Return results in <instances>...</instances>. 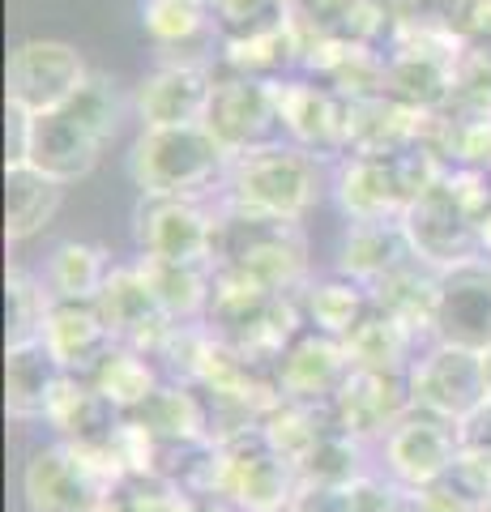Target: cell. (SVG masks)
Here are the masks:
<instances>
[{
    "label": "cell",
    "mask_w": 491,
    "mask_h": 512,
    "mask_svg": "<svg viewBox=\"0 0 491 512\" xmlns=\"http://www.w3.org/2000/svg\"><path fill=\"white\" fill-rule=\"evenodd\" d=\"M120 128V90L112 77L90 73V82L43 116H26L22 163L39 167L60 184H73L94 171L103 146Z\"/></svg>",
    "instance_id": "1"
},
{
    "label": "cell",
    "mask_w": 491,
    "mask_h": 512,
    "mask_svg": "<svg viewBox=\"0 0 491 512\" xmlns=\"http://www.w3.org/2000/svg\"><path fill=\"white\" fill-rule=\"evenodd\" d=\"M218 192H223L227 214L299 222L321 197V163H316V154L299 150L295 141L291 146L269 141V146L235 154Z\"/></svg>",
    "instance_id": "2"
},
{
    "label": "cell",
    "mask_w": 491,
    "mask_h": 512,
    "mask_svg": "<svg viewBox=\"0 0 491 512\" xmlns=\"http://www.w3.org/2000/svg\"><path fill=\"white\" fill-rule=\"evenodd\" d=\"M214 274L261 286V291L299 295L308 286V239L299 222L218 214Z\"/></svg>",
    "instance_id": "3"
},
{
    "label": "cell",
    "mask_w": 491,
    "mask_h": 512,
    "mask_svg": "<svg viewBox=\"0 0 491 512\" xmlns=\"http://www.w3.org/2000/svg\"><path fill=\"white\" fill-rule=\"evenodd\" d=\"M205 329L218 346L235 350L240 359L274 367L282 350L304 333V312H299V295L261 291V286L214 274V299L210 312H205Z\"/></svg>",
    "instance_id": "4"
},
{
    "label": "cell",
    "mask_w": 491,
    "mask_h": 512,
    "mask_svg": "<svg viewBox=\"0 0 491 512\" xmlns=\"http://www.w3.org/2000/svg\"><path fill=\"white\" fill-rule=\"evenodd\" d=\"M231 154L205 124L141 128L129 154V175L141 197H188L197 201L214 184L223 188Z\"/></svg>",
    "instance_id": "5"
},
{
    "label": "cell",
    "mask_w": 491,
    "mask_h": 512,
    "mask_svg": "<svg viewBox=\"0 0 491 512\" xmlns=\"http://www.w3.org/2000/svg\"><path fill=\"white\" fill-rule=\"evenodd\" d=\"M124 483L107 448H82L56 440L30 453L22 470V495L30 512H103Z\"/></svg>",
    "instance_id": "6"
},
{
    "label": "cell",
    "mask_w": 491,
    "mask_h": 512,
    "mask_svg": "<svg viewBox=\"0 0 491 512\" xmlns=\"http://www.w3.org/2000/svg\"><path fill=\"white\" fill-rule=\"evenodd\" d=\"M218 495L240 508V512H287L299 478L295 466L274 448L261 423L235 427L218 436Z\"/></svg>",
    "instance_id": "7"
},
{
    "label": "cell",
    "mask_w": 491,
    "mask_h": 512,
    "mask_svg": "<svg viewBox=\"0 0 491 512\" xmlns=\"http://www.w3.org/2000/svg\"><path fill=\"white\" fill-rule=\"evenodd\" d=\"M86 82V60L65 39H26L13 47L5 64V99L9 111H22V116H43L69 103Z\"/></svg>",
    "instance_id": "8"
},
{
    "label": "cell",
    "mask_w": 491,
    "mask_h": 512,
    "mask_svg": "<svg viewBox=\"0 0 491 512\" xmlns=\"http://www.w3.org/2000/svg\"><path fill=\"white\" fill-rule=\"evenodd\" d=\"M133 239L150 261L214 269L218 214H205L188 197H141L133 210Z\"/></svg>",
    "instance_id": "9"
},
{
    "label": "cell",
    "mask_w": 491,
    "mask_h": 512,
    "mask_svg": "<svg viewBox=\"0 0 491 512\" xmlns=\"http://www.w3.org/2000/svg\"><path fill=\"white\" fill-rule=\"evenodd\" d=\"M410 402L427 414H440L449 423H466L474 410L487 402V376L483 355L466 346L432 342L423 355L410 363Z\"/></svg>",
    "instance_id": "10"
},
{
    "label": "cell",
    "mask_w": 491,
    "mask_h": 512,
    "mask_svg": "<svg viewBox=\"0 0 491 512\" xmlns=\"http://www.w3.org/2000/svg\"><path fill=\"white\" fill-rule=\"evenodd\" d=\"M402 231L410 239V248H415V256L432 269H453L479 256V222L457 201L449 171L402 214Z\"/></svg>",
    "instance_id": "11"
},
{
    "label": "cell",
    "mask_w": 491,
    "mask_h": 512,
    "mask_svg": "<svg viewBox=\"0 0 491 512\" xmlns=\"http://www.w3.org/2000/svg\"><path fill=\"white\" fill-rule=\"evenodd\" d=\"M205 128L218 137V146H223L231 158L244 154V150L269 146V141H274V128H282L274 86L257 82V77H244V73L214 77Z\"/></svg>",
    "instance_id": "12"
},
{
    "label": "cell",
    "mask_w": 491,
    "mask_h": 512,
    "mask_svg": "<svg viewBox=\"0 0 491 512\" xmlns=\"http://www.w3.org/2000/svg\"><path fill=\"white\" fill-rule=\"evenodd\" d=\"M380 448H385V470L393 483H402L406 491H419L427 483H436L457 461V453H462V427L415 406L380 440Z\"/></svg>",
    "instance_id": "13"
},
{
    "label": "cell",
    "mask_w": 491,
    "mask_h": 512,
    "mask_svg": "<svg viewBox=\"0 0 491 512\" xmlns=\"http://www.w3.org/2000/svg\"><path fill=\"white\" fill-rule=\"evenodd\" d=\"M274 103L282 128L308 154H342L351 150V99L321 82L282 77L274 82Z\"/></svg>",
    "instance_id": "14"
},
{
    "label": "cell",
    "mask_w": 491,
    "mask_h": 512,
    "mask_svg": "<svg viewBox=\"0 0 491 512\" xmlns=\"http://www.w3.org/2000/svg\"><path fill=\"white\" fill-rule=\"evenodd\" d=\"M436 342L491 350V261L474 256L453 269H440L436 303Z\"/></svg>",
    "instance_id": "15"
},
{
    "label": "cell",
    "mask_w": 491,
    "mask_h": 512,
    "mask_svg": "<svg viewBox=\"0 0 491 512\" xmlns=\"http://www.w3.org/2000/svg\"><path fill=\"white\" fill-rule=\"evenodd\" d=\"M351 355L338 338H325L316 329H304L299 338L282 350L274 363V384L282 402H304V406H334L338 389L351 376Z\"/></svg>",
    "instance_id": "16"
},
{
    "label": "cell",
    "mask_w": 491,
    "mask_h": 512,
    "mask_svg": "<svg viewBox=\"0 0 491 512\" xmlns=\"http://www.w3.org/2000/svg\"><path fill=\"white\" fill-rule=\"evenodd\" d=\"M94 308H99L112 342L141 350V355H154L158 342L167 338V329L176 325V320H167V312L158 308V299L137 265H116L107 274L99 299H94Z\"/></svg>",
    "instance_id": "17"
},
{
    "label": "cell",
    "mask_w": 491,
    "mask_h": 512,
    "mask_svg": "<svg viewBox=\"0 0 491 512\" xmlns=\"http://www.w3.org/2000/svg\"><path fill=\"white\" fill-rule=\"evenodd\" d=\"M334 419L346 436L363 440H385L398 427L415 402H410V380L402 372H355L346 376V384L334 397Z\"/></svg>",
    "instance_id": "18"
},
{
    "label": "cell",
    "mask_w": 491,
    "mask_h": 512,
    "mask_svg": "<svg viewBox=\"0 0 491 512\" xmlns=\"http://www.w3.org/2000/svg\"><path fill=\"white\" fill-rule=\"evenodd\" d=\"M214 94V73L205 64H158L154 73L141 77L137 86V111L146 128H180V124H205Z\"/></svg>",
    "instance_id": "19"
},
{
    "label": "cell",
    "mask_w": 491,
    "mask_h": 512,
    "mask_svg": "<svg viewBox=\"0 0 491 512\" xmlns=\"http://www.w3.org/2000/svg\"><path fill=\"white\" fill-rule=\"evenodd\" d=\"M141 22H146L154 47L167 56V64H188L184 52H193L197 64H205L210 47H223L214 22L210 0H141ZM210 69V64H205Z\"/></svg>",
    "instance_id": "20"
},
{
    "label": "cell",
    "mask_w": 491,
    "mask_h": 512,
    "mask_svg": "<svg viewBox=\"0 0 491 512\" xmlns=\"http://www.w3.org/2000/svg\"><path fill=\"white\" fill-rule=\"evenodd\" d=\"M338 205L351 222H393L410 210L389 154H355L338 175Z\"/></svg>",
    "instance_id": "21"
},
{
    "label": "cell",
    "mask_w": 491,
    "mask_h": 512,
    "mask_svg": "<svg viewBox=\"0 0 491 512\" xmlns=\"http://www.w3.org/2000/svg\"><path fill=\"white\" fill-rule=\"evenodd\" d=\"M410 261H419L410 239L402 231V218L393 222H351V231L342 239V261L338 274L351 278L359 286L376 291L385 278H393L398 269H406Z\"/></svg>",
    "instance_id": "22"
},
{
    "label": "cell",
    "mask_w": 491,
    "mask_h": 512,
    "mask_svg": "<svg viewBox=\"0 0 491 512\" xmlns=\"http://www.w3.org/2000/svg\"><path fill=\"white\" fill-rule=\"evenodd\" d=\"M43 346L69 376H90L116 342L94 303H52L43 325Z\"/></svg>",
    "instance_id": "23"
},
{
    "label": "cell",
    "mask_w": 491,
    "mask_h": 512,
    "mask_svg": "<svg viewBox=\"0 0 491 512\" xmlns=\"http://www.w3.org/2000/svg\"><path fill=\"white\" fill-rule=\"evenodd\" d=\"M69 372L56 363V355L43 346V338L9 346L5 350V410L13 419H47V406Z\"/></svg>",
    "instance_id": "24"
},
{
    "label": "cell",
    "mask_w": 491,
    "mask_h": 512,
    "mask_svg": "<svg viewBox=\"0 0 491 512\" xmlns=\"http://www.w3.org/2000/svg\"><path fill=\"white\" fill-rule=\"evenodd\" d=\"M120 419L124 414L107 402L86 376H65L52 397V406H47V423L60 431V440L82 444V448H107Z\"/></svg>",
    "instance_id": "25"
},
{
    "label": "cell",
    "mask_w": 491,
    "mask_h": 512,
    "mask_svg": "<svg viewBox=\"0 0 491 512\" xmlns=\"http://www.w3.org/2000/svg\"><path fill=\"white\" fill-rule=\"evenodd\" d=\"M372 303L385 316H393L410 338H432L436 342V303H440V269L410 261L393 278H385L372 291Z\"/></svg>",
    "instance_id": "26"
},
{
    "label": "cell",
    "mask_w": 491,
    "mask_h": 512,
    "mask_svg": "<svg viewBox=\"0 0 491 512\" xmlns=\"http://www.w3.org/2000/svg\"><path fill=\"white\" fill-rule=\"evenodd\" d=\"M60 201H65V184L43 175L30 163H9L5 167V235L9 244L39 235L47 222L56 218Z\"/></svg>",
    "instance_id": "27"
},
{
    "label": "cell",
    "mask_w": 491,
    "mask_h": 512,
    "mask_svg": "<svg viewBox=\"0 0 491 512\" xmlns=\"http://www.w3.org/2000/svg\"><path fill=\"white\" fill-rule=\"evenodd\" d=\"M141 278L154 291L158 308L167 312V320L176 325H201L214 299V269L210 265H171V261H137Z\"/></svg>",
    "instance_id": "28"
},
{
    "label": "cell",
    "mask_w": 491,
    "mask_h": 512,
    "mask_svg": "<svg viewBox=\"0 0 491 512\" xmlns=\"http://www.w3.org/2000/svg\"><path fill=\"white\" fill-rule=\"evenodd\" d=\"M342 346L351 355V367H359V372H402L406 376L410 363L419 359V338H410L398 320L385 316L376 303L342 338Z\"/></svg>",
    "instance_id": "29"
},
{
    "label": "cell",
    "mask_w": 491,
    "mask_h": 512,
    "mask_svg": "<svg viewBox=\"0 0 491 512\" xmlns=\"http://www.w3.org/2000/svg\"><path fill=\"white\" fill-rule=\"evenodd\" d=\"M299 312H304V329H316L325 338H346L363 316L372 312V291L351 278H321L299 291Z\"/></svg>",
    "instance_id": "30"
},
{
    "label": "cell",
    "mask_w": 491,
    "mask_h": 512,
    "mask_svg": "<svg viewBox=\"0 0 491 512\" xmlns=\"http://www.w3.org/2000/svg\"><path fill=\"white\" fill-rule=\"evenodd\" d=\"M112 269L116 265L107 261L103 248L69 239V244H56L52 256H47L43 286H47V295H52L56 303H94Z\"/></svg>",
    "instance_id": "31"
},
{
    "label": "cell",
    "mask_w": 491,
    "mask_h": 512,
    "mask_svg": "<svg viewBox=\"0 0 491 512\" xmlns=\"http://www.w3.org/2000/svg\"><path fill=\"white\" fill-rule=\"evenodd\" d=\"M137 419L146 423L163 444L214 440L210 410H205V397L193 389V384H158V393L137 410Z\"/></svg>",
    "instance_id": "32"
},
{
    "label": "cell",
    "mask_w": 491,
    "mask_h": 512,
    "mask_svg": "<svg viewBox=\"0 0 491 512\" xmlns=\"http://www.w3.org/2000/svg\"><path fill=\"white\" fill-rule=\"evenodd\" d=\"M86 380H90L94 389H99L120 414H137V410L158 393V363H154L150 355H141V350L112 346V350L103 355V363L94 367Z\"/></svg>",
    "instance_id": "33"
},
{
    "label": "cell",
    "mask_w": 491,
    "mask_h": 512,
    "mask_svg": "<svg viewBox=\"0 0 491 512\" xmlns=\"http://www.w3.org/2000/svg\"><path fill=\"white\" fill-rule=\"evenodd\" d=\"M363 474L368 470H363L359 440L346 436L342 427L325 431V436L295 461L299 487H346V483H355V478H363Z\"/></svg>",
    "instance_id": "34"
},
{
    "label": "cell",
    "mask_w": 491,
    "mask_h": 512,
    "mask_svg": "<svg viewBox=\"0 0 491 512\" xmlns=\"http://www.w3.org/2000/svg\"><path fill=\"white\" fill-rule=\"evenodd\" d=\"M210 5H214V22L223 43L274 35V30L295 22L291 0H210Z\"/></svg>",
    "instance_id": "35"
},
{
    "label": "cell",
    "mask_w": 491,
    "mask_h": 512,
    "mask_svg": "<svg viewBox=\"0 0 491 512\" xmlns=\"http://www.w3.org/2000/svg\"><path fill=\"white\" fill-rule=\"evenodd\" d=\"M52 295H47L43 278L26 274V269H9V346L43 338L47 312H52Z\"/></svg>",
    "instance_id": "36"
},
{
    "label": "cell",
    "mask_w": 491,
    "mask_h": 512,
    "mask_svg": "<svg viewBox=\"0 0 491 512\" xmlns=\"http://www.w3.org/2000/svg\"><path fill=\"white\" fill-rule=\"evenodd\" d=\"M479 9L483 0H406L402 13L410 30H423V35H436V39H462L479 22Z\"/></svg>",
    "instance_id": "37"
},
{
    "label": "cell",
    "mask_w": 491,
    "mask_h": 512,
    "mask_svg": "<svg viewBox=\"0 0 491 512\" xmlns=\"http://www.w3.org/2000/svg\"><path fill=\"white\" fill-rule=\"evenodd\" d=\"M103 512H180V491L163 478H124Z\"/></svg>",
    "instance_id": "38"
},
{
    "label": "cell",
    "mask_w": 491,
    "mask_h": 512,
    "mask_svg": "<svg viewBox=\"0 0 491 512\" xmlns=\"http://www.w3.org/2000/svg\"><path fill=\"white\" fill-rule=\"evenodd\" d=\"M287 512H355L346 487H299Z\"/></svg>",
    "instance_id": "39"
},
{
    "label": "cell",
    "mask_w": 491,
    "mask_h": 512,
    "mask_svg": "<svg viewBox=\"0 0 491 512\" xmlns=\"http://www.w3.org/2000/svg\"><path fill=\"white\" fill-rule=\"evenodd\" d=\"M462 427V448H474V453H491V397L470 414Z\"/></svg>",
    "instance_id": "40"
},
{
    "label": "cell",
    "mask_w": 491,
    "mask_h": 512,
    "mask_svg": "<svg viewBox=\"0 0 491 512\" xmlns=\"http://www.w3.org/2000/svg\"><path fill=\"white\" fill-rule=\"evenodd\" d=\"M180 512H240V508L218 491H201V495H180Z\"/></svg>",
    "instance_id": "41"
},
{
    "label": "cell",
    "mask_w": 491,
    "mask_h": 512,
    "mask_svg": "<svg viewBox=\"0 0 491 512\" xmlns=\"http://www.w3.org/2000/svg\"><path fill=\"white\" fill-rule=\"evenodd\" d=\"M479 256H487V261H491V214L479 222Z\"/></svg>",
    "instance_id": "42"
},
{
    "label": "cell",
    "mask_w": 491,
    "mask_h": 512,
    "mask_svg": "<svg viewBox=\"0 0 491 512\" xmlns=\"http://www.w3.org/2000/svg\"><path fill=\"white\" fill-rule=\"evenodd\" d=\"M393 512H427V508L419 504V495H415V491H406V495H402V504L393 508Z\"/></svg>",
    "instance_id": "43"
},
{
    "label": "cell",
    "mask_w": 491,
    "mask_h": 512,
    "mask_svg": "<svg viewBox=\"0 0 491 512\" xmlns=\"http://www.w3.org/2000/svg\"><path fill=\"white\" fill-rule=\"evenodd\" d=\"M483 376H487V397H491V350H483Z\"/></svg>",
    "instance_id": "44"
},
{
    "label": "cell",
    "mask_w": 491,
    "mask_h": 512,
    "mask_svg": "<svg viewBox=\"0 0 491 512\" xmlns=\"http://www.w3.org/2000/svg\"><path fill=\"white\" fill-rule=\"evenodd\" d=\"M483 512H491V500H487V504H483Z\"/></svg>",
    "instance_id": "45"
}]
</instances>
